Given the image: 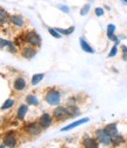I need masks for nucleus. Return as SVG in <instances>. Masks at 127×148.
I'll return each instance as SVG.
<instances>
[{
    "mask_svg": "<svg viewBox=\"0 0 127 148\" xmlns=\"http://www.w3.org/2000/svg\"><path fill=\"white\" fill-rule=\"evenodd\" d=\"M48 32H49V34L52 35V36H54V38H57V39H59V38H61V34L57 31V29H54V28H48Z\"/></svg>",
    "mask_w": 127,
    "mask_h": 148,
    "instance_id": "nucleus-22",
    "label": "nucleus"
},
{
    "mask_svg": "<svg viewBox=\"0 0 127 148\" xmlns=\"http://www.w3.org/2000/svg\"><path fill=\"white\" fill-rule=\"evenodd\" d=\"M27 110H28L27 105H21V106L19 107V109H18V113H16L18 119H19V120H23V119L25 118L26 113H27Z\"/></svg>",
    "mask_w": 127,
    "mask_h": 148,
    "instance_id": "nucleus-16",
    "label": "nucleus"
},
{
    "mask_svg": "<svg viewBox=\"0 0 127 148\" xmlns=\"http://www.w3.org/2000/svg\"><path fill=\"white\" fill-rule=\"evenodd\" d=\"M88 121H89V119H88V118H84V119H80V120H78V121H74V122L69 123L68 126H66V127L61 128V131H62V132H67V131H71L72 128H76V127H78L79 125L86 123V122H88Z\"/></svg>",
    "mask_w": 127,
    "mask_h": 148,
    "instance_id": "nucleus-9",
    "label": "nucleus"
},
{
    "mask_svg": "<svg viewBox=\"0 0 127 148\" xmlns=\"http://www.w3.org/2000/svg\"><path fill=\"white\" fill-rule=\"evenodd\" d=\"M80 114V110L77 106H68L66 107V115L67 118H73V116H77Z\"/></svg>",
    "mask_w": 127,
    "mask_h": 148,
    "instance_id": "nucleus-11",
    "label": "nucleus"
},
{
    "mask_svg": "<svg viewBox=\"0 0 127 148\" xmlns=\"http://www.w3.org/2000/svg\"><path fill=\"white\" fill-rule=\"evenodd\" d=\"M39 123H40V126L43 128H48L52 125V116L49 114H47V113L43 114L40 116V119H39Z\"/></svg>",
    "mask_w": 127,
    "mask_h": 148,
    "instance_id": "nucleus-8",
    "label": "nucleus"
},
{
    "mask_svg": "<svg viewBox=\"0 0 127 148\" xmlns=\"http://www.w3.org/2000/svg\"><path fill=\"white\" fill-rule=\"evenodd\" d=\"M117 53H118V47H117V45H114V46L112 47L111 52L108 53V58H113L114 55H117Z\"/></svg>",
    "mask_w": 127,
    "mask_h": 148,
    "instance_id": "nucleus-24",
    "label": "nucleus"
},
{
    "mask_svg": "<svg viewBox=\"0 0 127 148\" xmlns=\"http://www.w3.org/2000/svg\"><path fill=\"white\" fill-rule=\"evenodd\" d=\"M60 34H64V35H69V34H72V32H74V27L72 26V27H69V28H67V29H62V28H56Z\"/></svg>",
    "mask_w": 127,
    "mask_h": 148,
    "instance_id": "nucleus-21",
    "label": "nucleus"
},
{
    "mask_svg": "<svg viewBox=\"0 0 127 148\" xmlns=\"http://www.w3.org/2000/svg\"><path fill=\"white\" fill-rule=\"evenodd\" d=\"M21 54H23V57L26 58V59H32L34 55L37 54V51H35L34 46H27V47H24L23 48Z\"/></svg>",
    "mask_w": 127,
    "mask_h": 148,
    "instance_id": "nucleus-7",
    "label": "nucleus"
},
{
    "mask_svg": "<svg viewBox=\"0 0 127 148\" xmlns=\"http://www.w3.org/2000/svg\"><path fill=\"white\" fill-rule=\"evenodd\" d=\"M4 145L6 147H15L16 146V139L13 134H8L4 138Z\"/></svg>",
    "mask_w": 127,
    "mask_h": 148,
    "instance_id": "nucleus-12",
    "label": "nucleus"
},
{
    "mask_svg": "<svg viewBox=\"0 0 127 148\" xmlns=\"http://www.w3.org/2000/svg\"><path fill=\"white\" fill-rule=\"evenodd\" d=\"M95 138H97V140L99 141V143H102V145H105V146L112 145V139H111V136H108V135L104 132V129H98V131L95 132Z\"/></svg>",
    "mask_w": 127,
    "mask_h": 148,
    "instance_id": "nucleus-3",
    "label": "nucleus"
},
{
    "mask_svg": "<svg viewBox=\"0 0 127 148\" xmlns=\"http://www.w3.org/2000/svg\"><path fill=\"white\" fill-rule=\"evenodd\" d=\"M41 129H43V127L40 126L39 122H32V123L27 125L26 132H27L30 135H33V136H34V135L40 134V133H41Z\"/></svg>",
    "mask_w": 127,
    "mask_h": 148,
    "instance_id": "nucleus-4",
    "label": "nucleus"
},
{
    "mask_svg": "<svg viewBox=\"0 0 127 148\" xmlns=\"http://www.w3.org/2000/svg\"><path fill=\"white\" fill-rule=\"evenodd\" d=\"M13 103H14V101L12 100V99H8L4 105H3V107H1V109H7V108H10V107H12L13 106Z\"/></svg>",
    "mask_w": 127,
    "mask_h": 148,
    "instance_id": "nucleus-23",
    "label": "nucleus"
},
{
    "mask_svg": "<svg viewBox=\"0 0 127 148\" xmlns=\"http://www.w3.org/2000/svg\"><path fill=\"white\" fill-rule=\"evenodd\" d=\"M104 132L108 135V136H114L118 134V128H117V123H110L104 128Z\"/></svg>",
    "mask_w": 127,
    "mask_h": 148,
    "instance_id": "nucleus-10",
    "label": "nucleus"
},
{
    "mask_svg": "<svg viewBox=\"0 0 127 148\" xmlns=\"http://www.w3.org/2000/svg\"><path fill=\"white\" fill-rule=\"evenodd\" d=\"M89 8H91V6H89V4H86L82 8H81V11H80V14L81 15H86L88 12H89Z\"/></svg>",
    "mask_w": 127,
    "mask_h": 148,
    "instance_id": "nucleus-25",
    "label": "nucleus"
},
{
    "mask_svg": "<svg viewBox=\"0 0 127 148\" xmlns=\"http://www.w3.org/2000/svg\"><path fill=\"white\" fill-rule=\"evenodd\" d=\"M25 41L34 47H39L41 45V38L34 31H30L25 34Z\"/></svg>",
    "mask_w": 127,
    "mask_h": 148,
    "instance_id": "nucleus-2",
    "label": "nucleus"
},
{
    "mask_svg": "<svg viewBox=\"0 0 127 148\" xmlns=\"http://www.w3.org/2000/svg\"><path fill=\"white\" fill-rule=\"evenodd\" d=\"M10 21L14 25V26H16V27H21L23 25H24V19H23V16L21 15H12L11 18H10Z\"/></svg>",
    "mask_w": 127,
    "mask_h": 148,
    "instance_id": "nucleus-13",
    "label": "nucleus"
},
{
    "mask_svg": "<svg viewBox=\"0 0 127 148\" xmlns=\"http://www.w3.org/2000/svg\"><path fill=\"white\" fill-rule=\"evenodd\" d=\"M44 74L43 73H40V74H34V75L32 77V85L33 86H35V85H38L43 79H44Z\"/></svg>",
    "mask_w": 127,
    "mask_h": 148,
    "instance_id": "nucleus-18",
    "label": "nucleus"
},
{
    "mask_svg": "<svg viewBox=\"0 0 127 148\" xmlns=\"http://www.w3.org/2000/svg\"><path fill=\"white\" fill-rule=\"evenodd\" d=\"M82 146L86 148H97L99 147V141L91 136H85L82 140Z\"/></svg>",
    "mask_w": 127,
    "mask_h": 148,
    "instance_id": "nucleus-6",
    "label": "nucleus"
},
{
    "mask_svg": "<svg viewBox=\"0 0 127 148\" xmlns=\"http://www.w3.org/2000/svg\"><path fill=\"white\" fill-rule=\"evenodd\" d=\"M121 48H122V58H124V60H127V46L122 45Z\"/></svg>",
    "mask_w": 127,
    "mask_h": 148,
    "instance_id": "nucleus-26",
    "label": "nucleus"
},
{
    "mask_svg": "<svg viewBox=\"0 0 127 148\" xmlns=\"http://www.w3.org/2000/svg\"><path fill=\"white\" fill-rule=\"evenodd\" d=\"M14 89L15 90H23L26 87V81L24 78H16L14 81Z\"/></svg>",
    "mask_w": 127,
    "mask_h": 148,
    "instance_id": "nucleus-14",
    "label": "nucleus"
},
{
    "mask_svg": "<svg viewBox=\"0 0 127 148\" xmlns=\"http://www.w3.org/2000/svg\"><path fill=\"white\" fill-rule=\"evenodd\" d=\"M7 21H8V14H7L4 10L0 8V23L5 24V23H7Z\"/></svg>",
    "mask_w": 127,
    "mask_h": 148,
    "instance_id": "nucleus-20",
    "label": "nucleus"
},
{
    "mask_svg": "<svg viewBox=\"0 0 127 148\" xmlns=\"http://www.w3.org/2000/svg\"><path fill=\"white\" fill-rule=\"evenodd\" d=\"M26 102H27V105H33V106H37V105L39 103L38 99L35 98L34 95H28V97L26 98Z\"/></svg>",
    "mask_w": 127,
    "mask_h": 148,
    "instance_id": "nucleus-19",
    "label": "nucleus"
},
{
    "mask_svg": "<svg viewBox=\"0 0 127 148\" xmlns=\"http://www.w3.org/2000/svg\"><path fill=\"white\" fill-rule=\"evenodd\" d=\"M45 100L51 106H57L60 102V93L56 89H49L45 94Z\"/></svg>",
    "mask_w": 127,
    "mask_h": 148,
    "instance_id": "nucleus-1",
    "label": "nucleus"
},
{
    "mask_svg": "<svg viewBox=\"0 0 127 148\" xmlns=\"http://www.w3.org/2000/svg\"><path fill=\"white\" fill-rule=\"evenodd\" d=\"M53 115H54V118H56L58 121L65 120L67 118V115H66V107H61V106L57 107L56 109H54Z\"/></svg>",
    "mask_w": 127,
    "mask_h": 148,
    "instance_id": "nucleus-5",
    "label": "nucleus"
},
{
    "mask_svg": "<svg viewBox=\"0 0 127 148\" xmlns=\"http://www.w3.org/2000/svg\"><path fill=\"white\" fill-rule=\"evenodd\" d=\"M111 139H112V145H113V146H119V145H121V143L125 141L124 136H122V135H120L119 133H118L117 135L112 136Z\"/></svg>",
    "mask_w": 127,
    "mask_h": 148,
    "instance_id": "nucleus-17",
    "label": "nucleus"
},
{
    "mask_svg": "<svg viewBox=\"0 0 127 148\" xmlns=\"http://www.w3.org/2000/svg\"><path fill=\"white\" fill-rule=\"evenodd\" d=\"M94 12H95V15H97V16H101V15H104V10H102L101 7H97Z\"/></svg>",
    "mask_w": 127,
    "mask_h": 148,
    "instance_id": "nucleus-27",
    "label": "nucleus"
},
{
    "mask_svg": "<svg viewBox=\"0 0 127 148\" xmlns=\"http://www.w3.org/2000/svg\"><path fill=\"white\" fill-rule=\"evenodd\" d=\"M58 8H59V10H61V11H64L65 13H68V12H69V8H68L67 6H62V5H59V6H58Z\"/></svg>",
    "mask_w": 127,
    "mask_h": 148,
    "instance_id": "nucleus-28",
    "label": "nucleus"
},
{
    "mask_svg": "<svg viewBox=\"0 0 127 148\" xmlns=\"http://www.w3.org/2000/svg\"><path fill=\"white\" fill-rule=\"evenodd\" d=\"M79 41H80V46H81L82 51H85L86 53H94V49L88 45V42H87L84 38H80V39H79Z\"/></svg>",
    "mask_w": 127,
    "mask_h": 148,
    "instance_id": "nucleus-15",
    "label": "nucleus"
},
{
    "mask_svg": "<svg viewBox=\"0 0 127 148\" xmlns=\"http://www.w3.org/2000/svg\"><path fill=\"white\" fill-rule=\"evenodd\" d=\"M10 44V41H6V40H3V39H0V47H5Z\"/></svg>",
    "mask_w": 127,
    "mask_h": 148,
    "instance_id": "nucleus-29",
    "label": "nucleus"
}]
</instances>
